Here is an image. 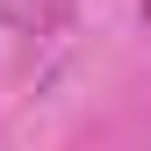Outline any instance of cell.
<instances>
[{
	"instance_id": "1",
	"label": "cell",
	"mask_w": 151,
	"mask_h": 151,
	"mask_svg": "<svg viewBox=\"0 0 151 151\" xmlns=\"http://www.w3.org/2000/svg\"><path fill=\"white\" fill-rule=\"evenodd\" d=\"M144 22H151V0H144Z\"/></svg>"
}]
</instances>
